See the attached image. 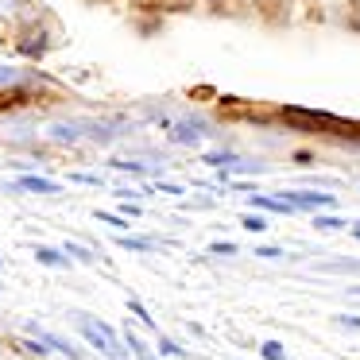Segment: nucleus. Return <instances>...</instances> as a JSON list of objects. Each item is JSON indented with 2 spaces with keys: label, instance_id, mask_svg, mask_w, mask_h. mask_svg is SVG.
<instances>
[{
  "label": "nucleus",
  "instance_id": "obj_1",
  "mask_svg": "<svg viewBox=\"0 0 360 360\" xmlns=\"http://www.w3.org/2000/svg\"><path fill=\"white\" fill-rule=\"evenodd\" d=\"M74 326H78V333L86 337L105 360H124V345H120L117 329H112L109 321L94 318V314H86V310H74Z\"/></svg>",
  "mask_w": 360,
  "mask_h": 360
},
{
  "label": "nucleus",
  "instance_id": "obj_2",
  "mask_svg": "<svg viewBox=\"0 0 360 360\" xmlns=\"http://www.w3.org/2000/svg\"><path fill=\"white\" fill-rule=\"evenodd\" d=\"M47 136L55 143H78V140H86V136H94V140H109L112 124H97V120H58V124L47 128Z\"/></svg>",
  "mask_w": 360,
  "mask_h": 360
},
{
  "label": "nucleus",
  "instance_id": "obj_3",
  "mask_svg": "<svg viewBox=\"0 0 360 360\" xmlns=\"http://www.w3.org/2000/svg\"><path fill=\"white\" fill-rule=\"evenodd\" d=\"M287 198L295 210H326V205H337L333 194H321V190H287Z\"/></svg>",
  "mask_w": 360,
  "mask_h": 360
},
{
  "label": "nucleus",
  "instance_id": "obj_4",
  "mask_svg": "<svg viewBox=\"0 0 360 360\" xmlns=\"http://www.w3.org/2000/svg\"><path fill=\"white\" fill-rule=\"evenodd\" d=\"M27 333H32V337H39V341H43V345H47V349H55V352H63V356H66V360H86V356H82V352H78V349H74V345H70V341H66V337H58V333H51V329H39V326H27Z\"/></svg>",
  "mask_w": 360,
  "mask_h": 360
},
{
  "label": "nucleus",
  "instance_id": "obj_5",
  "mask_svg": "<svg viewBox=\"0 0 360 360\" xmlns=\"http://www.w3.org/2000/svg\"><path fill=\"white\" fill-rule=\"evenodd\" d=\"M248 205H256V210H267V213H279V217H290V213H298L295 205L287 202V198H267V194H252Z\"/></svg>",
  "mask_w": 360,
  "mask_h": 360
},
{
  "label": "nucleus",
  "instance_id": "obj_6",
  "mask_svg": "<svg viewBox=\"0 0 360 360\" xmlns=\"http://www.w3.org/2000/svg\"><path fill=\"white\" fill-rule=\"evenodd\" d=\"M12 186H16V190H27V194H58V182L39 179V174H20Z\"/></svg>",
  "mask_w": 360,
  "mask_h": 360
},
{
  "label": "nucleus",
  "instance_id": "obj_7",
  "mask_svg": "<svg viewBox=\"0 0 360 360\" xmlns=\"http://www.w3.org/2000/svg\"><path fill=\"white\" fill-rule=\"evenodd\" d=\"M35 259H39L43 267H58V271L70 267V256H66L63 248H35Z\"/></svg>",
  "mask_w": 360,
  "mask_h": 360
},
{
  "label": "nucleus",
  "instance_id": "obj_8",
  "mask_svg": "<svg viewBox=\"0 0 360 360\" xmlns=\"http://www.w3.org/2000/svg\"><path fill=\"white\" fill-rule=\"evenodd\" d=\"M117 244H120V248H132V252H155V248H163L159 240H136V236H117Z\"/></svg>",
  "mask_w": 360,
  "mask_h": 360
},
{
  "label": "nucleus",
  "instance_id": "obj_9",
  "mask_svg": "<svg viewBox=\"0 0 360 360\" xmlns=\"http://www.w3.org/2000/svg\"><path fill=\"white\" fill-rule=\"evenodd\" d=\"M171 140H174V143H198V124H179V128H171Z\"/></svg>",
  "mask_w": 360,
  "mask_h": 360
},
{
  "label": "nucleus",
  "instance_id": "obj_10",
  "mask_svg": "<svg viewBox=\"0 0 360 360\" xmlns=\"http://www.w3.org/2000/svg\"><path fill=\"white\" fill-rule=\"evenodd\" d=\"M63 252H66V256H70V259H82V264H94V252H89L86 244H74V240H70V244H66Z\"/></svg>",
  "mask_w": 360,
  "mask_h": 360
},
{
  "label": "nucleus",
  "instance_id": "obj_11",
  "mask_svg": "<svg viewBox=\"0 0 360 360\" xmlns=\"http://www.w3.org/2000/svg\"><path fill=\"white\" fill-rule=\"evenodd\" d=\"M128 310H132L136 318L143 321V329H155V318H151V314L143 310V302H140V298H128Z\"/></svg>",
  "mask_w": 360,
  "mask_h": 360
},
{
  "label": "nucleus",
  "instance_id": "obj_12",
  "mask_svg": "<svg viewBox=\"0 0 360 360\" xmlns=\"http://www.w3.org/2000/svg\"><path fill=\"white\" fill-rule=\"evenodd\" d=\"M259 352H264V360H287V349H283L279 341H264Z\"/></svg>",
  "mask_w": 360,
  "mask_h": 360
},
{
  "label": "nucleus",
  "instance_id": "obj_13",
  "mask_svg": "<svg viewBox=\"0 0 360 360\" xmlns=\"http://www.w3.org/2000/svg\"><path fill=\"white\" fill-rule=\"evenodd\" d=\"M16 82H24V70H16V66H4V63H0V86H16Z\"/></svg>",
  "mask_w": 360,
  "mask_h": 360
},
{
  "label": "nucleus",
  "instance_id": "obj_14",
  "mask_svg": "<svg viewBox=\"0 0 360 360\" xmlns=\"http://www.w3.org/2000/svg\"><path fill=\"white\" fill-rule=\"evenodd\" d=\"M159 356H186V352H182V345H174L171 337H159Z\"/></svg>",
  "mask_w": 360,
  "mask_h": 360
},
{
  "label": "nucleus",
  "instance_id": "obj_15",
  "mask_svg": "<svg viewBox=\"0 0 360 360\" xmlns=\"http://www.w3.org/2000/svg\"><path fill=\"white\" fill-rule=\"evenodd\" d=\"M112 167H117V171H132V174H151L143 163H132V159H112Z\"/></svg>",
  "mask_w": 360,
  "mask_h": 360
},
{
  "label": "nucleus",
  "instance_id": "obj_16",
  "mask_svg": "<svg viewBox=\"0 0 360 360\" xmlns=\"http://www.w3.org/2000/svg\"><path fill=\"white\" fill-rule=\"evenodd\" d=\"M314 229H329V233H341L345 221H341V217H314Z\"/></svg>",
  "mask_w": 360,
  "mask_h": 360
},
{
  "label": "nucleus",
  "instance_id": "obj_17",
  "mask_svg": "<svg viewBox=\"0 0 360 360\" xmlns=\"http://www.w3.org/2000/svg\"><path fill=\"white\" fill-rule=\"evenodd\" d=\"M205 163H213V167H229V163H236V155H229V151H210V155H205Z\"/></svg>",
  "mask_w": 360,
  "mask_h": 360
},
{
  "label": "nucleus",
  "instance_id": "obj_18",
  "mask_svg": "<svg viewBox=\"0 0 360 360\" xmlns=\"http://www.w3.org/2000/svg\"><path fill=\"white\" fill-rule=\"evenodd\" d=\"M97 221H105V225H124V213H109V210H97Z\"/></svg>",
  "mask_w": 360,
  "mask_h": 360
},
{
  "label": "nucleus",
  "instance_id": "obj_19",
  "mask_svg": "<svg viewBox=\"0 0 360 360\" xmlns=\"http://www.w3.org/2000/svg\"><path fill=\"white\" fill-rule=\"evenodd\" d=\"M337 326H345V329H352V333H360V318H356V314H337Z\"/></svg>",
  "mask_w": 360,
  "mask_h": 360
},
{
  "label": "nucleus",
  "instance_id": "obj_20",
  "mask_svg": "<svg viewBox=\"0 0 360 360\" xmlns=\"http://www.w3.org/2000/svg\"><path fill=\"white\" fill-rule=\"evenodd\" d=\"M244 229H248V233H264L267 221H264V217H256V213H248V217H244Z\"/></svg>",
  "mask_w": 360,
  "mask_h": 360
},
{
  "label": "nucleus",
  "instance_id": "obj_21",
  "mask_svg": "<svg viewBox=\"0 0 360 360\" xmlns=\"http://www.w3.org/2000/svg\"><path fill=\"white\" fill-rule=\"evenodd\" d=\"M256 256H259V259H279V256H283V248H275V244H259Z\"/></svg>",
  "mask_w": 360,
  "mask_h": 360
},
{
  "label": "nucleus",
  "instance_id": "obj_22",
  "mask_svg": "<svg viewBox=\"0 0 360 360\" xmlns=\"http://www.w3.org/2000/svg\"><path fill=\"white\" fill-rule=\"evenodd\" d=\"M70 182H86V186H101V179H97V174H70Z\"/></svg>",
  "mask_w": 360,
  "mask_h": 360
},
{
  "label": "nucleus",
  "instance_id": "obj_23",
  "mask_svg": "<svg viewBox=\"0 0 360 360\" xmlns=\"http://www.w3.org/2000/svg\"><path fill=\"white\" fill-rule=\"evenodd\" d=\"M210 252H217V256H236V244H210Z\"/></svg>",
  "mask_w": 360,
  "mask_h": 360
},
{
  "label": "nucleus",
  "instance_id": "obj_24",
  "mask_svg": "<svg viewBox=\"0 0 360 360\" xmlns=\"http://www.w3.org/2000/svg\"><path fill=\"white\" fill-rule=\"evenodd\" d=\"M352 233H356V236H360V225H356V229H352Z\"/></svg>",
  "mask_w": 360,
  "mask_h": 360
}]
</instances>
